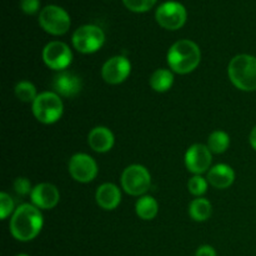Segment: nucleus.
<instances>
[{
  "mask_svg": "<svg viewBox=\"0 0 256 256\" xmlns=\"http://www.w3.org/2000/svg\"><path fill=\"white\" fill-rule=\"evenodd\" d=\"M16 256H29V255H26V254H19V255H16Z\"/></svg>",
  "mask_w": 256,
  "mask_h": 256,
  "instance_id": "nucleus-30",
  "label": "nucleus"
},
{
  "mask_svg": "<svg viewBox=\"0 0 256 256\" xmlns=\"http://www.w3.org/2000/svg\"><path fill=\"white\" fill-rule=\"evenodd\" d=\"M188 189L195 196H202L208 190V182L200 175H194L188 182Z\"/></svg>",
  "mask_w": 256,
  "mask_h": 256,
  "instance_id": "nucleus-23",
  "label": "nucleus"
},
{
  "mask_svg": "<svg viewBox=\"0 0 256 256\" xmlns=\"http://www.w3.org/2000/svg\"><path fill=\"white\" fill-rule=\"evenodd\" d=\"M52 88L58 95L65 98H74L82 92V78L72 72H62L55 75L52 80Z\"/></svg>",
  "mask_w": 256,
  "mask_h": 256,
  "instance_id": "nucleus-14",
  "label": "nucleus"
},
{
  "mask_svg": "<svg viewBox=\"0 0 256 256\" xmlns=\"http://www.w3.org/2000/svg\"><path fill=\"white\" fill-rule=\"evenodd\" d=\"M229 79L242 92L256 90V56L240 54L232 58L228 68Z\"/></svg>",
  "mask_w": 256,
  "mask_h": 256,
  "instance_id": "nucleus-3",
  "label": "nucleus"
},
{
  "mask_svg": "<svg viewBox=\"0 0 256 256\" xmlns=\"http://www.w3.org/2000/svg\"><path fill=\"white\" fill-rule=\"evenodd\" d=\"M44 219L35 205L22 204L18 208L10 220V232L19 242H30L42 229Z\"/></svg>",
  "mask_w": 256,
  "mask_h": 256,
  "instance_id": "nucleus-1",
  "label": "nucleus"
},
{
  "mask_svg": "<svg viewBox=\"0 0 256 256\" xmlns=\"http://www.w3.org/2000/svg\"><path fill=\"white\" fill-rule=\"evenodd\" d=\"M230 145V138L222 130H216V132H212L208 139V148L210 152H215V154H222L226 152V149Z\"/></svg>",
  "mask_w": 256,
  "mask_h": 256,
  "instance_id": "nucleus-21",
  "label": "nucleus"
},
{
  "mask_svg": "<svg viewBox=\"0 0 256 256\" xmlns=\"http://www.w3.org/2000/svg\"><path fill=\"white\" fill-rule=\"evenodd\" d=\"M39 24L52 35H64L69 32L72 19L66 10L58 5H48L40 12Z\"/></svg>",
  "mask_w": 256,
  "mask_h": 256,
  "instance_id": "nucleus-5",
  "label": "nucleus"
},
{
  "mask_svg": "<svg viewBox=\"0 0 256 256\" xmlns=\"http://www.w3.org/2000/svg\"><path fill=\"white\" fill-rule=\"evenodd\" d=\"M42 60L48 68L62 72L72 64V52L65 42H50L42 50Z\"/></svg>",
  "mask_w": 256,
  "mask_h": 256,
  "instance_id": "nucleus-9",
  "label": "nucleus"
},
{
  "mask_svg": "<svg viewBox=\"0 0 256 256\" xmlns=\"http://www.w3.org/2000/svg\"><path fill=\"white\" fill-rule=\"evenodd\" d=\"M95 199L102 209L114 210L122 202V192L116 185L112 184V182H105L98 188Z\"/></svg>",
  "mask_w": 256,
  "mask_h": 256,
  "instance_id": "nucleus-15",
  "label": "nucleus"
},
{
  "mask_svg": "<svg viewBox=\"0 0 256 256\" xmlns=\"http://www.w3.org/2000/svg\"><path fill=\"white\" fill-rule=\"evenodd\" d=\"M150 86L158 92H165L174 84V75L168 69H158L150 76Z\"/></svg>",
  "mask_w": 256,
  "mask_h": 256,
  "instance_id": "nucleus-18",
  "label": "nucleus"
},
{
  "mask_svg": "<svg viewBox=\"0 0 256 256\" xmlns=\"http://www.w3.org/2000/svg\"><path fill=\"white\" fill-rule=\"evenodd\" d=\"M32 189L34 188H32V184H30V182L26 178H18V179H15L14 190L20 196H26V195L32 194Z\"/></svg>",
  "mask_w": 256,
  "mask_h": 256,
  "instance_id": "nucleus-26",
  "label": "nucleus"
},
{
  "mask_svg": "<svg viewBox=\"0 0 256 256\" xmlns=\"http://www.w3.org/2000/svg\"><path fill=\"white\" fill-rule=\"evenodd\" d=\"M105 42V34L96 25H82L72 34V45L82 54H92L98 52Z\"/></svg>",
  "mask_w": 256,
  "mask_h": 256,
  "instance_id": "nucleus-6",
  "label": "nucleus"
},
{
  "mask_svg": "<svg viewBox=\"0 0 256 256\" xmlns=\"http://www.w3.org/2000/svg\"><path fill=\"white\" fill-rule=\"evenodd\" d=\"M188 12L184 5L179 2H165L160 5L155 12L158 24L166 30H178L186 22Z\"/></svg>",
  "mask_w": 256,
  "mask_h": 256,
  "instance_id": "nucleus-8",
  "label": "nucleus"
},
{
  "mask_svg": "<svg viewBox=\"0 0 256 256\" xmlns=\"http://www.w3.org/2000/svg\"><path fill=\"white\" fill-rule=\"evenodd\" d=\"M212 152L206 145H192L185 154V165L188 170L195 175H200L206 172L212 165Z\"/></svg>",
  "mask_w": 256,
  "mask_h": 256,
  "instance_id": "nucleus-12",
  "label": "nucleus"
},
{
  "mask_svg": "<svg viewBox=\"0 0 256 256\" xmlns=\"http://www.w3.org/2000/svg\"><path fill=\"white\" fill-rule=\"evenodd\" d=\"M114 134L105 126H96L88 135V144L94 152H106L114 146Z\"/></svg>",
  "mask_w": 256,
  "mask_h": 256,
  "instance_id": "nucleus-16",
  "label": "nucleus"
},
{
  "mask_svg": "<svg viewBox=\"0 0 256 256\" xmlns=\"http://www.w3.org/2000/svg\"><path fill=\"white\" fill-rule=\"evenodd\" d=\"M122 185L125 192L129 195L140 196L149 190L152 176L146 168L142 165H130L122 172Z\"/></svg>",
  "mask_w": 256,
  "mask_h": 256,
  "instance_id": "nucleus-7",
  "label": "nucleus"
},
{
  "mask_svg": "<svg viewBox=\"0 0 256 256\" xmlns=\"http://www.w3.org/2000/svg\"><path fill=\"white\" fill-rule=\"evenodd\" d=\"M20 8L26 15H34L39 12L40 0H20Z\"/></svg>",
  "mask_w": 256,
  "mask_h": 256,
  "instance_id": "nucleus-27",
  "label": "nucleus"
},
{
  "mask_svg": "<svg viewBox=\"0 0 256 256\" xmlns=\"http://www.w3.org/2000/svg\"><path fill=\"white\" fill-rule=\"evenodd\" d=\"M132 72V64L122 55L112 56L102 65V76L108 84L116 85L125 82Z\"/></svg>",
  "mask_w": 256,
  "mask_h": 256,
  "instance_id": "nucleus-11",
  "label": "nucleus"
},
{
  "mask_svg": "<svg viewBox=\"0 0 256 256\" xmlns=\"http://www.w3.org/2000/svg\"><path fill=\"white\" fill-rule=\"evenodd\" d=\"M249 142H250V145L252 146V149H254L256 152V126L252 130V132H250Z\"/></svg>",
  "mask_w": 256,
  "mask_h": 256,
  "instance_id": "nucleus-29",
  "label": "nucleus"
},
{
  "mask_svg": "<svg viewBox=\"0 0 256 256\" xmlns=\"http://www.w3.org/2000/svg\"><path fill=\"white\" fill-rule=\"evenodd\" d=\"M15 95L20 102H34V100L36 99L39 94L36 92V88L34 86V84L26 82V80H22V82H18L16 86H15Z\"/></svg>",
  "mask_w": 256,
  "mask_h": 256,
  "instance_id": "nucleus-22",
  "label": "nucleus"
},
{
  "mask_svg": "<svg viewBox=\"0 0 256 256\" xmlns=\"http://www.w3.org/2000/svg\"><path fill=\"white\" fill-rule=\"evenodd\" d=\"M30 198L32 205H35L38 209L49 210L56 206L60 200V194L56 186L49 182H42L32 189Z\"/></svg>",
  "mask_w": 256,
  "mask_h": 256,
  "instance_id": "nucleus-13",
  "label": "nucleus"
},
{
  "mask_svg": "<svg viewBox=\"0 0 256 256\" xmlns=\"http://www.w3.org/2000/svg\"><path fill=\"white\" fill-rule=\"evenodd\" d=\"M135 212L142 220H152L158 215L159 205L152 196H142L135 204Z\"/></svg>",
  "mask_w": 256,
  "mask_h": 256,
  "instance_id": "nucleus-19",
  "label": "nucleus"
},
{
  "mask_svg": "<svg viewBox=\"0 0 256 256\" xmlns=\"http://www.w3.org/2000/svg\"><path fill=\"white\" fill-rule=\"evenodd\" d=\"M212 208L209 200L198 198L194 199L189 205V214L195 222H206L212 216Z\"/></svg>",
  "mask_w": 256,
  "mask_h": 256,
  "instance_id": "nucleus-20",
  "label": "nucleus"
},
{
  "mask_svg": "<svg viewBox=\"0 0 256 256\" xmlns=\"http://www.w3.org/2000/svg\"><path fill=\"white\" fill-rule=\"evenodd\" d=\"M158 0H122L125 6L134 12H145L152 9Z\"/></svg>",
  "mask_w": 256,
  "mask_h": 256,
  "instance_id": "nucleus-24",
  "label": "nucleus"
},
{
  "mask_svg": "<svg viewBox=\"0 0 256 256\" xmlns=\"http://www.w3.org/2000/svg\"><path fill=\"white\" fill-rule=\"evenodd\" d=\"M168 64L178 74H189L194 72L202 60V52L196 42L182 39L172 45L168 52Z\"/></svg>",
  "mask_w": 256,
  "mask_h": 256,
  "instance_id": "nucleus-2",
  "label": "nucleus"
},
{
  "mask_svg": "<svg viewBox=\"0 0 256 256\" xmlns=\"http://www.w3.org/2000/svg\"><path fill=\"white\" fill-rule=\"evenodd\" d=\"M64 104L55 92H44L32 102V112L38 122L42 124H54L62 118Z\"/></svg>",
  "mask_w": 256,
  "mask_h": 256,
  "instance_id": "nucleus-4",
  "label": "nucleus"
},
{
  "mask_svg": "<svg viewBox=\"0 0 256 256\" xmlns=\"http://www.w3.org/2000/svg\"><path fill=\"white\" fill-rule=\"evenodd\" d=\"M235 172L226 164H218L208 172V182L216 189H226L234 182Z\"/></svg>",
  "mask_w": 256,
  "mask_h": 256,
  "instance_id": "nucleus-17",
  "label": "nucleus"
},
{
  "mask_svg": "<svg viewBox=\"0 0 256 256\" xmlns=\"http://www.w3.org/2000/svg\"><path fill=\"white\" fill-rule=\"evenodd\" d=\"M69 172L75 182H90L96 178L98 165L88 154H75L69 162Z\"/></svg>",
  "mask_w": 256,
  "mask_h": 256,
  "instance_id": "nucleus-10",
  "label": "nucleus"
},
{
  "mask_svg": "<svg viewBox=\"0 0 256 256\" xmlns=\"http://www.w3.org/2000/svg\"><path fill=\"white\" fill-rule=\"evenodd\" d=\"M195 256H216V252H215L214 248H212L210 245H204L198 249Z\"/></svg>",
  "mask_w": 256,
  "mask_h": 256,
  "instance_id": "nucleus-28",
  "label": "nucleus"
},
{
  "mask_svg": "<svg viewBox=\"0 0 256 256\" xmlns=\"http://www.w3.org/2000/svg\"><path fill=\"white\" fill-rule=\"evenodd\" d=\"M12 212H14V202L10 198V195H8L6 192H2L0 194V215H2V219H6Z\"/></svg>",
  "mask_w": 256,
  "mask_h": 256,
  "instance_id": "nucleus-25",
  "label": "nucleus"
}]
</instances>
